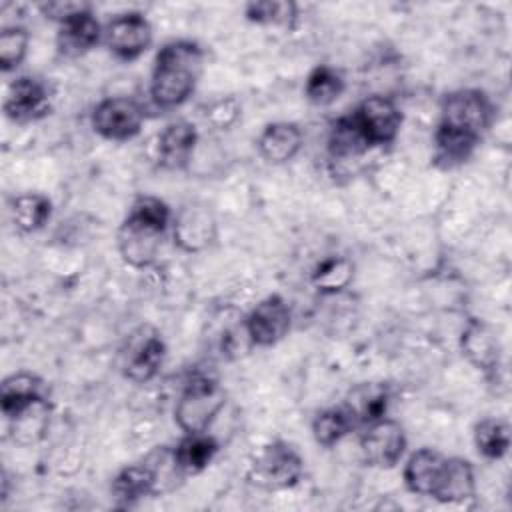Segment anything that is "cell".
Wrapping results in <instances>:
<instances>
[{
  "mask_svg": "<svg viewBox=\"0 0 512 512\" xmlns=\"http://www.w3.org/2000/svg\"><path fill=\"white\" fill-rule=\"evenodd\" d=\"M216 218L206 204L188 202L172 216L174 244L182 252L196 254L206 250L216 240Z\"/></svg>",
  "mask_w": 512,
  "mask_h": 512,
  "instance_id": "11",
  "label": "cell"
},
{
  "mask_svg": "<svg viewBox=\"0 0 512 512\" xmlns=\"http://www.w3.org/2000/svg\"><path fill=\"white\" fill-rule=\"evenodd\" d=\"M204 52L192 40H172L166 42L152 66L150 76V96L160 108H176L184 104L202 74Z\"/></svg>",
  "mask_w": 512,
  "mask_h": 512,
  "instance_id": "1",
  "label": "cell"
},
{
  "mask_svg": "<svg viewBox=\"0 0 512 512\" xmlns=\"http://www.w3.org/2000/svg\"><path fill=\"white\" fill-rule=\"evenodd\" d=\"M198 144V130L188 120L166 124L158 136V160L166 170H182L192 160Z\"/></svg>",
  "mask_w": 512,
  "mask_h": 512,
  "instance_id": "14",
  "label": "cell"
},
{
  "mask_svg": "<svg viewBox=\"0 0 512 512\" xmlns=\"http://www.w3.org/2000/svg\"><path fill=\"white\" fill-rule=\"evenodd\" d=\"M90 122L94 132L104 140L126 142L140 134L144 112L140 104L128 96H112L94 106Z\"/></svg>",
  "mask_w": 512,
  "mask_h": 512,
  "instance_id": "7",
  "label": "cell"
},
{
  "mask_svg": "<svg viewBox=\"0 0 512 512\" xmlns=\"http://www.w3.org/2000/svg\"><path fill=\"white\" fill-rule=\"evenodd\" d=\"M240 116V102L234 96L218 98L206 108V120L214 128H228L232 126Z\"/></svg>",
  "mask_w": 512,
  "mask_h": 512,
  "instance_id": "33",
  "label": "cell"
},
{
  "mask_svg": "<svg viewBox=\"0 0 512 512\" xmlns=\"http://www.w3.org/2000/svg\"><path fill=\"white\" fill-rule=\"evenodd\" d=\"M388 404L390 388L384 382H360L348 390L342 406L356 426H366L384 418Z\"/></svg>",
  "mask_w": 512,
  "mask_h": 512,
  "instance_id": "17",
  "label": "cell"
},
{
  "mask_svg": "<svg viewBox=\"0 0 512 512\" xmlns=\"http://www.w3.org/2000/svg\"><path fill=\"white\" fill-rule=\"evenodd\" d=\"M350 120L364 142L374 148L392 144L396 140L402 126V112L388 96L374 94L364 98L354 112H350Z\"/></svg>",
  "mask_w": 512,
  "mask_h": 512,
  "instance_id": "6",
  "label": "cell"
},
{
  "mask_svg": "<svg viewBox=\"0 0 512 512\" xmlns=\"http://www.w3.org/2000/svg\"><path fill=\"white\" fill-rule=\"evenodd\" d=\"M256 146L268 164H286L302 148V130L294 122H270L262 128Z\"/></svg>",
  "mask_w": 512,
  "mask_h": 512,
  "instance_id": "18",
  "label": "cell"
},
{
  "mask_svg": "<svg viewBox=\"0 0 512 512\" xmlns=\"http://www.w3.org/2000/svg\"><path fill=\"white\" fill-rule=\"evenodd\" d=\"M12 222L20 232H36L44 228V224L50 220L52 214V202L38 192H26L12 200L10 206Z\"/></svg>",
  "mask_w": 512,
  "mask_h": 512,
  "instance_id": "24",
  "label": "cell"
},
{
  "mask_svg": "<svg viewBox=\"0 0 512 512\" xmlns=\"http://www.w3.org/2000/svg\"><path fill=\"white\" fill-rule=\"evenodd\" d=\"M164 358L166 344L162 340V334L150 326H142L128 340L122 372L128 380L144 384L158 374Z\"/></svg>",
  "mask_w": 512,
  "mask_h": 512,
  "instance_id": "10",
  "label": "cell"
},
{
  "mask_svg": "<svg viewBox=\"0 0 512 512\" xmlns=\"http://www.w3.org/2000/svg\"><path fill=\"white\" fill-rule=\"evenodd\" d=\"M226 404V390L218 378L196 372L192 374L174 406V420L184 434L208 432L210 424L216 420Z\"/></svg>",
  "mask_w": 512,
  "mask_h": 512,
  "instance_id": "3",
  "label": "cell"
},
{
  "mask_svg": "<svg viewBox=\"0 0 512 512\" xmlns=\"http://www.w3.org/2000/svg\"><path fill=\"white\" fill-rule=\"evenodd\" d=\"M112 496L120 506H132L146 496H158L156 476L146 460L128 464L112 478Z\"/></svg>",
  "mask_w": 512,
  "mask_h": 512,
  "instance_id": "21",
  "label": "cell"
},
{
  "mask_svg": "<svg viewBox=\"0 0 512 512\" xmlns=\"http://www.w3.org/2000/svg\"><path fill=\"white\" fill-rule=\"evenodd\" d=\"M406 432L400 422L390 418H380L372 424H366L360 436V452L368 466L374 468H394L406 452Z\"/></svg>",
  "mask_w": 512,
  "mask_h": 512,
  "instance_id": "8",
  "label": "cell"
},
{
  "mask_svg": "<svg viewBox=\"0 0 512 512\" xmlns=\"http://www.w3.org/2000/svg\"><path fill=\"white\" fill-rule=\"evenodd\" d=\"M462 354L468 358L472 366L490 374L500 366V344L492 328L476 318L468 320L466 328L460 336Z\"/></svg>",
  "mask_w": 512,
  "mask_h": 512,
  "instance_id": "16",
  "label": "cell"
},
{
  "mask_svg": "<svg viewBox=\"0 0 512 512\" xmlns=\"http://www.w3.org/2000/svg\"><path fill=\"white\" fill-rule=\"evenodd\" d=\"M344 88H346V84L338 70H334L328 64H318L306 76L304 96L314 106H330L332 102H336L342 96Z\"/></svg>",
  "mask_w": 512,
  "mask_h": 512,
  "instance_id": "26",
  "label": "cell"
},
{
  "mask_svg": "<svg viewBox=\"0 0 512 512\" xmlns=\"http://www.w3.org/2000/svg\"><path fill=\"white\" fill-rule=\"evenodd\" d=\"M28 30L22 26H8L0 32V68L10 72L18 68L28 52Z\"/></svg>",
  "mask_w": 512,
  "mask_h": 512,
  "instance_id": "32",
  "label": "cell"
},
{
  "mask_svg": "<svg viewBox=\"0 0 512 512\" xmlns=\"http://www.w3.org/2000/svg\"><path fill=\"white\" fill-rule=\"evenodd\" d=\"M474 444L488 460L502 458L510 448V428L500 418H484L474 426Z\"/></svg>",
  "mask_w": 512,
  "mask_h": 512,
  "instance_id": "30",
  "label": "cell"
},
{
  "mask_svg": "<svg viewBox=\"0 0 512 512\" xmlns=\"http://www.w3.org/2000/svg\"><path fill=\"white\" fill-rule=\"evenodd\" d=\"M296 4L286 0H260L248 2L244 6V14L250 22L256 24H274V26H290L296 18Z\"/></svg>",
  "mask_w": 512,
  "mask_h": 512,
  "instance_id": "31",
  "label": "cell"
},
{
  "mask_svg": "<svg viewBox=\"0 0 512 512\" xmlns=\"http://www.w3.org/2000/svg\"><path fill=\"white\" fill-rule=\"evenodd\" d=\"M304 472V460L300 452L284 442L276 440L262 446L250 464L248 478L254 486L264 490H286L300 482Z\"/></svg>",
  "mask_w": 512,
  "mask_h": 512,
  "instance_id": "4",
  "label": "cell"
},
{
  "mask_svg": "<svg viewBox=\"0 0 512 512\" xmlns=\"http://www.w3.org/2000/svg\"><path fill=\"white\" fill-rule=\"evenodd\" d=\"M368 150H370V146L364 142V138L356 130L354 122L350 120V114L338 118L332 124V130L328 136V152L334 162H346L352 158H360Z\"/></svg>",
  "mask_w": 512,
  "mask_h": 512,
  "instance_id": "27",
  "label": "cell"
},
{
  "mask_svg": "<svg viewBox=\"0 0 512 512\" xmlns=\"http://www.w3.org/2000/svg\"><path fill=\"white\" fill-rule=\"evenodd\" d=\"M50 112L48 86L34 76H20L12 80L4 96V114L8 120L26 124L44 118Z\"/></svg>",
  "mask_w": 512,
  "mask_h": 512,
  "instance_id": "13",
  "label": "cell"
},
{
  "mask_svg": "<svg viewBox=\"0 0 512 512\" xmlns=\"http://www.w3.org/2000/svg\"><path fill=\"white\" fill-rule=\"evenodd\" d=\"M354 266L344 256L324 258L312 272V284L320 294H338L350 286Z\"/></svg>",
  "mask_w": 512,
  "mask_h": 512,
  "instance_id": "29",
  "label": "cell"
},
{
  "mask_svg": "<svg viewBox=\"0 0 512 512\" xmlns=\"http://www.w3.org/2000/svg\"><path fill=\"white\" fill-rule=\"evenodd\" d=\"M444 462H446V456L434 448L424 446V448H418L416 452H412L402 470L406 488L412 494L432 498L438 478L442 474Z\"/></svg>",
  "mask_w": 512,
  "mask_h": 512,
  "instance_id": "20",
  "label": "cell"
},
{
  "mask_svg": "<svg viewBox=\"0 0 512 512\" xmlns=\"http://www.w3.org/2000/svg\"><path fill=\"white\" fill-rule=\"evenodd\" d=\"M492 120V104L488 96L474 88H462L446 94L440 108L438 128L456 132L480 142Z\"/></svg>",
  "mask_w": 512,
  "mask_h": 512,
  "instance_id": "5",
  "label": "cell"
},
{
  "mask_svg": "<svg viewBox=\"0 0 512 512\" xmlns=\"http://www.w3.org/2000/svg\"><path fill=\"white\" fill-rule=\"evenodd\" d=\"M152 26L140 12H124L104 26V42L120 60H136L152 44Z\"/></svg>",
  "mask_w": 512,
  "mask_h": 512,
  "instance_id": "12",
  "label": "cell"
},
{
  "mask_svg": "<svg viewBox=\"0 0 512 512\" xmlns=\"http://www.w3.org/2000/svg\"><path fill=\"white\" fill-rule=\"evenodd\" d=\"M292 312L288 302L280 294L262 298L246 316L244 330L254 346H274L290 330Z\"/></svg>",
  "mask_w": 512,
  "mask_h": 512,
  "instance_id": "9",
  "label": "cell"
},
{
  "mask_svg": "<svg viewBox=\"0 0 512 512\" xmlns=\"http://www.w3.org/2000/svg\"><path fill=\"white\" fill-rule=\"evenodd\" d=\"M10 430L14 434V440L18 444H34L44 438L50 422V402L48 398H42L18 414H14L10 420Z\"/></svg>",
  "mask_w": 512,
  "mask_h": 512,
  "instance_id": "25",
  "label": "cell"
},
{
  "mask_svg": "<svg viewBox=\"0 0 512 512\" xmlns=\"http://www.w3.org/2000/svg\"><path fill=\"white\" fill-rule=\"evenodd\" d=\"M218 442L208 432L184 434V438L174 446V458L184 476L200 474L218 454Z\"/></svg>",
  "mask_w": 512,
  "mask_h": 512,
  "instance_id": "23",
  "label": "cell"
},
{
  "mask_svg": "<svg viewBox=\"0 0 512 512\" xmlns=\"http://www.w3.org/2000/svg\"><path fill=\"white\" fill-rule=\"evenodd\" d=\"M40 12L44 18L56 22V24H62L70 18H74L76 14H82L86 10H92L90 4L86 2H72V0H54V2H42L38 4Z\"/></svg>",
  "mask_w": 512,
  "mask_h": 512,
  "instance_id": "34",
  "label": "cell"
},
{
  "mask_svg": "<svg viewBox=\"0 0 512 512\" xmlns=\"http://www.w3.org/2000/svg\"><path fill=\"white\" fill-rule=\"evenodd\" d=\"M42 398H46L44 380L32 372L10 374L0 386V406L6 420Z\"/></svg>",
  "mask_w": 512,
  "mask_h": 512,
  "instance_id": "22",
  "label": "cell"
},
{
  "mask_svg": "<svg viewBox=\"0 0 512 512\" xmlns=\"http://www.w3.org/2000/svg\"><path fill=\"white\" fill-rule=\"evenodd\" d=\"M102 38H104V28L100 26L92 10H86L58 24L56 46L60 54L68 58H76L90 52Z\"/></svg>",
  "mask_w": 512,
  "mask_h": 512,
  "instance_id": "15",
  "label": "cell"
},
{
  "mask_svg": "<svg viewBox=\"0 0 512 512\" xmlns=\"http://www.w3.org/2000/svg\"><path fill=\"white\" fill-rule=\"evenodd\" d=\"M172 222L170 206L156 196H138L116 232V246L122 260L132 268L150 266L162 246Z\"/></svg>",
  "mask_w": 512,
  "mask_h": 512,
  "instance_id": "2",
  "label": "cell"
},
{
  "mask_svg": "<svg viewBox=\"0 0 512 512\" xmlns=\"http://www.w3.org/2000/svg\"><path fill=\"white\" fill-rule=\"evenodd\" d=\"M476 494V476L474 468L466 458L446 456L442 474L434 488L432 498L444 504H460Z\"/></svg>",
  "mask_w": 512,
  "mask_h": 512,
  "instance_id": "19",
  "label": "cell"
},
{
  "mask_svg": "<svg viewBox=\"0 0 512 512\" xmlns=\"http://www.w3.org/2000/svg\"><path fill=\"white\" fill-rule=\"evenodd\" d=\"M354 428H356V424L344 406L324 408L312 420V436H314L316 444H320L324 448L338 444Z\"/></svg>",
  "mask_w": 512,
  "mask_h": 512,
  "instance_id": "28",
  "label": "cell"
}]
</instances>
